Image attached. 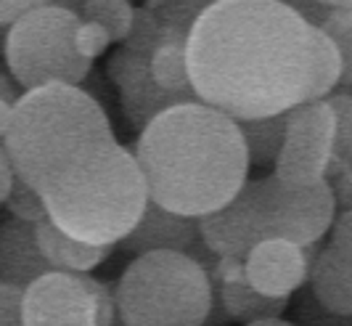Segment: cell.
I'll list each match as a JSON object with an SVG mask.
<instances>
[{
	"mask_svg": "<svg viewBox=\"0 0 352 326\" xmlns=\"http://www.w3.org/2000/svg\"><path fill=\"white\" fill-rule=\"evenodd\" d=\"M310 30L281 0H217L188 32L191 88L233 120L300 107L310 88Z\"/></svg>",
	"mask_w": 352,
	"mask_h": 326,
	"instance_id": "cell-1",
	"label": "cell"
},
{
	"mask_svg": "<svg viewBox=\"0 0 352 326\" xmlns=\"http://www.w3.org/2000/svg\"><path fill=\"white\" fill-rule=\"evenodd\" d=\"M133 154L151 199L196 220L228 204L249 181L239 122L204 101H186L154 117Z\"/></svg>",
	"mask_w": 352,
	"mask_h": 326,
	"instance_id": "cell-2",
	"label": "cell"
},
{
	"mask_svg": "<svg viewBox=\"0 0 352 326\" xmlns=\"http://www.w3.org/2000/svg\"><path fill=\"white\" fill-rule=\"evenodd\" d=\"M114 144L117 135L104 107L80 85L24 91L3 138L14 173L40 194Z\"/></svg>",
	"mask_w": 352,
	"mask_h": 326,
	"instance_id": "cell-3",
	"label": "cell"
},
{
	"mask_svg": "<svg viewBox=\"0 0 352 326\" xmlns=\"http://www.w3.org/2000/svg\"><path fill=\"white\" fill-rule=\"evenodd\" d=\"M151 199L133 149L109 146L93 162L43 191L48 217L64 234L114 247L135 228Z\"/></svg>",
	"mask_w": 352,
	"mask_h": 326,
	"instance_id": "cell-4",
	"label": "cell"
},
{
	"mask_svg": "<svg viewBox=\"0 0 352 326\" xmlns=\"http://www.w3.org/2000/svg\"><path fill=\"white\" fill-rule=\"evenodd\" d=\"M212 276L188 252L135 254L114 287L124 326H207Z\"/></svg>",
	"mask_w": 352,
	"mask_h": 326,
	"instance_id": "cell-5",
	"label": "cell"
},
{
	"mask_svg": "<svg viewBox=\"0 0 352 326\" xmlns=\"http://www.w3.org/2000/svg\"><path fill=\"white\" fill-rule=\"evenodd\" d=\"M80 14L64 6H37L8 27L3 58L21 91L40 85H80L90 72L88 58L74 48Z\"/></svg>",
	"mask_w": 352,
	"mask_h": 326,
	"instance_id": "cell-6",
	"label": "cell"
},
{
	"mask_svg": "<svg viewBox=\"0 0 352 326\" xmlns=\"http://www.w3.org/2000/svg\"><path fill=\"white\" fill-rule=\"evenodd\" d=\"M265 239H289L313 247L331 231L336 217L334 188L326 181L286 183L276 173L252 178Z\"/></svg>",
	"mask_w": 352,
	"mask_h": 326,
	"instance_id": "cell-7",
	"label": "cell"
},
{
	"mask_svg": "<svg viewBox=\"0 0 352 326\" xmlns=\"http://www.w3.org/2000/svg\"><path fill=\"white\" fill-rule=\"evenodd\" d=\"M114 290L88 273L48 271L21 292L24 326H111Z\"/></svg>",
	"mask_w": 352,
	"mask_h": 326,
	"instance_id": "cell-8",
	"label": "cell"
},
{
	"mask_svg": "<svg viewBox=\"0 0 352 326\" xmlns=\"http://www.w3.org/2000/svg\"><path fill=\"white\" fill-rule=\"evenodd\" d=\"M334 111L326 98L289 109L286 138L273 173L286 183L326 181L334 160Z\"/></svg>",
	"mask_w": 352,
	"mask_h": 326,
	"instance_id": "cell-9",
	"label": "cell"
},
{
	"mask_svg": "<svg viewBox=\"0 0 352 326\" xmlns=\"http://www.w3.org/2000/svg\"><path fill=\"white\" fill-rule=\"evenodd\" d=\"M106 74L114 83L120 104L127 117V122L141 133L154 117L162 111L186 104V101H199L191 96H180V93H170L159 88L154 74H151V64H148V54H138L130 48H120L106 64Z\"/></svg>",
	"mask_w": 352,
	"mask_h": 326,
	"instance_id": "cell-10",
	"label": "cell"
},
{
	"mask_svg": "<svg viewBox=\"0 0 352 326\" xmlns=\"http://www.w3.org/2000/svg\"><path fill=\"white\" fill-rule=\"evenodd\" d=\"M199 236L212 254L239 260H244L260 241H265L252 181L244 183L228 204L199 217Z\"/></svg>",
	"mask_w": 352,
	"mask_h": 326,
	"instance_id": "cell-11",
	"label": "cell"
},
{
	"mask_svg": "<svg viewBox=\"0 0 352 326\" xmlns=\"http://www.w3.org/2000/svg\"><path fill=\"white\" fill-rule=\"evenodd\" d=\"M313 247H300L289 239H265L244 257V276L263 294L289 297L310 279L316 263Z\"/></svg>",
	"mask_w": 352,
	"mask_h": 326,
	"instance_id": "cell-12",
	"label": "cell"
},
{
	"mask_svg": "<svg viewBox=\"0 0 352 326\" xmlns=\"http://www.w3.org/2000/svg\"><path fill=\"white\" fill-rule=\"evenodd\" d=\"M122 250L127 254H146V252H194L201 244L199 236V220L188 215L173 213L162 207L159 202L148 199L141 220L135 228L124 236Z\"/></svg>",
	"mask_w": 352,
	"mask_h": 326,
	"instance_id": "cell-13",
	"label": "cell"
},
{
	"mask_svg": "<svg viewBox=\"0 0 352 326\" xmlns=\"http://www.w3.org/2000/svg\"><path fill=\"white\" fill-rule=\"evenodd\" d=\"M53 271L35 239V223L8 217L0 223V284L27 290L43 273Z\"/></svg>",
	"mask_w": 352,
	"mask_h": 326,
	"instance_id": "cell-14",
	"label": "cell"
},
{
	"mask_svg": "<svg viewBox=\"0 0 352 326\" xmlns=\"http://www.w3.org/2000/svg\"><path fill=\"white\" fill-rule=\"evenodd\" d=\"M307 281L318 305L334 316H352V254L329 241V247L316 254Z\"/></svg>",
	"mask_w": 352,
	"mask_h": 326,
	"instance_id": "cell-15",
	"label": "cell"
},
{
	"mask_svg": "<svg viewBox=\"0 0 352 326\" xmlns=\"http://www.w3.org/2000/svg\"><path fill=\"white\" fill-rule=\"evenodd\" d=\"M35 239L43 257L51 263L53 271H69V273H90L104 263L111 247H98L88 244L82 239L64 234L51 217L35 223Z\"/></svg>",
	"mask_w": 352,
	"mask_h": 326,
	"instance_id": "cell-16",
	"label": "cell"
},
{
	"mask_svg": "<svg viewBox=\"0 0 352 326\" xmlns=\"http://www.w3.org/2000/svg\"><path fill=\"white\" fill-rule=\"evenodd\" d=\"M186 43H188V32L164 27V35L159 40V45L148 56V64H151V74H154L159 88H164V91L170 93H180V96L199 98L194 93V88H191Z\"/></svg>",
	"mask_w": 352,
	"mask_h": 326,
	"instance_id": "cell-17",
	"label": "cell"
},
{
	"mask_svg": "<svg viewBox=\"0 0 352 326\" xmlns=\"http://www.w3.org/2000/svg\"><path fill=\"white\" fill-rule=\"evenodd\" d=\"M342 85V54L329 32L320 27L310 30V88L307 101L329 98Z\"/></svg>",
	"mask_w": 352,
	"mask_h": 326,
	"instance_id": "cell-18",
	"label": "cell"
},
{
	"mask_svg": "<svg viewBox=\"0 0 352 326\" xmlns=\"http://www.w3.org/2000/svg\"><path fill=\"white\" fill-rule=\"evenodd\" d=\"M286 117L289 111L260 120H236L247 144L249 167H276L286 138Z\"/></svg>",
	"mask_w": 352,
	"mask_h": 326,
	"instance_id": "cell-19",
	"label": "cell"
},
{
	"mask_svg": "<svg viewBox=\"0 0 352 326\" xmlns=\"http://www.w3.org/2000/svg\"><path fill=\"white\" fill-rule=\"evenodd\" d=\"M80 19L98 21L111 35V43H124L135 19V8L130 0H85L80 6Z\"/></svg>",
	"mask_w": 352,
	"mask_h": 326,
	"instance_id": "cell-20",
	"label": "cell"
},
{
	"mask_svg": "<svg viewBox=\"0 0 352 326\" xmlns=\"http://www.w3.org/2000/svg\"><path fill=\"white\" fill-rule=\"evenodd\" d=\"M342 54V91H352V8H331L320 24Z\"/></svg>",
	"mask_w": 352,
	"mask_h": 326,
	"instance_id": "cell-21",
	"label": "cell"
},
{
	"mask_svg": "<svg viewBox=\"0 0 352 326\" xmlns=\"http://www.w3.org/2000/svg\"><path fill=\"white\" fill-rule=\"evenodd\" d=\"M6 207H8L11 217L27 220V223H40V220L48 217L43 194L37 191L35 186H30L24 178H19V175L14 178V186H11V191H8Z\"/></svg>",
	"mask_w": 352,
	"mask_h": 326,
	"instance_id": "cell-22",
	"label": "cell"
},
{
	"mask_svg": "<svg viewBox=\"0 0 352 326\" xmlns=\"http://www.w3.org/2000/svg\"><path fill=\"white\" fill-rule=\"evenodd\" d=\"M164 35V27L157 19V14L143 6V8H135V19H133V27H130V35L124 37V48L130 51H138V54H148L159 45V40Z\"/></svg>",
	"mask_w": 352,
	"mask_h": 326,
	"instance_id": "cell-23",
	"label": "cell"
},
{
	"mask_svg": "<svg viewBox=\"0 0 352 326\" xmlns=\"http://www.w3.org/2000/svg\"><path fill=\"white\" fill-rule=\"evenodd\" d=\"M146 6L157 14L162 27H173L183 32H191L194 21L204 11L201 0H146Z\"/></svg>",
	"mask_w": 352,
	"mask_h": 326,
	"instance_id": "cell-24",
	"label": "cell"
},
{
	"mask_svg": "<svg viewBox=\"0 0 352 326\" xmlns=\"http://www.w3.org/2000/svg\"><path fill=\"white\" fill-rule=\"evenodd\" d=\"M329 107L334 111V157H352V93L339 91L331 93Z\"/></svg>",
	"mask_w": 352,
	"mask_h": 326,
	"instance_id": "cell-25",
	"label": "cell"
},
{
	"mask_svg": "<svg viewBox=\"0 0 352 326\" xmlns=\"http://www.w3.org/2000/svg\"><path fill=\"white\" fill-rule=\"evenodd\" d=\"M109 45H111V35L106 32L98 21L80 19V24L74 30V48H77V54L82 56V58H88V61H96V58H101L109 51Z\"/></svg>",
	"mask_w": 352,
	"mask_h": 326,
	"instance_id": "cell-26",
	"label": "cell"
},
{
	"mask_svg": "<svg viewBox=\"0 0 352 326\" xmlns=\"http://www.w3.org/2000/svg\"><path fill=\"white\" fill-rule=\"evenodd\" d=\"M21 292L24 290L0 284V326H24V321H21Z\"/></svg>",
	"mask_w": 352,
	"mask_h": 326,
	"instance_id": "cell-27",
	"label": "cell"
},
{
	"mask_svg": "<svg viewBox=\"0 0 352 326\" xmlns=\"http://www.w3.org/2000/svg\"><path fill=\"white\" fill-rule=\"evenodd\" d=\"M329 234H331V244L334 247H339L342 252L352 254V207L334 217V226H331Z\"/></svg>",
	"mask_w": 352,
	"mask_h": 326,
	"instance_id": "cell-28",
	"label": "cell"
},
{
	"mask_svg": "<svg viewBox=\"0 0 352 326\" xmlns=\"http://www.w3.org/2000/svg\"><path fill=\"white\" fill-rule=\"evenodd\" d=\"M51 0H0V27H11L21 14L32 11L37 6H45Z\"/></svg>",
	"mask_w": 352,
	"mask_h": 326,
	"instance_id": "cell-29",
	"label": "cell"
},
{
	"mask_svg": "<svg viewBox=\"0 0 352 326\" xmlns=\"http://www.w3.org/2000/svg\"><path fill=\"white\" fill-rule=\"evenodd\" d=\"M281 3H286L289 8H294L300 17H305L313 27H320L323 24V19L329 17V6H323L320 0H281Z\"/></svg>",
	"mask_w": 352,
	"mask_h": 326,
	"instance_id": "cell-30",
	"label": "cell"
},
{
	"mask_svg": "<svg viewBox=\"0 0 352 326\" xmlns=\"http://www.w3.org/2000/svg\"><path fill=\"white\" fill-rule=\"evenodd\" d=\"M14 178H16V173H14L11 157H8L6 146L0 141V204H6V199H8V191L14 186Z\"/></svg>",
	"mask_w": 352,
	"mask_h": 326,
	"instance_id": "cell-31",
	"label": "cell"
},
{
	"mask_svg": "<svg viewBox=\"0 0 352 326\" xmlns=\"http://www.w3.org/2000/svg\"><path fill=\"white\" fill-rule=\"evenodd\" d=\"M14 104H16V101L0 98V141L6 138V133H8V127H11V120H14Z\"/></svg>",
	"mask_w": 352,
	"mask_h": 326,
	"instance_id": "cell-32",
	"label": "cell"
},
{
	"mask_svg": "<svg viewBox=\"0 0 352 326\" xmlns=\"http://www.w3.org/2000/svg\"><path fill=\"white\" fill-rule=\"evenodd\" d=\"M0 98H8V101L19 98V85L6 72H0Z\"/></svg>",
	"mask_w": 352,
	"mask_h": 326,
	"instance_id": "cell-33",
	"label": "cell"
},
{
	"mask_svg": "<svg viewBox=\"0 0 352 326\" xmlns=\"http://www.w3.org/2000/svg\"><path fill=\"white\" fill-rule=\"evenodd\" d=\"M244 326H297V324L283 321L281 316H278V318H260V321H252V324H244Z\"/></svg>",
	"mask_w": 352,
	"mask_h": 326,
	"instance_id": "cell-34",
	"label": "cell"
},
{
	"mask_svg": "<svg viewBox=\"0 0 352 326\" xmlns=\"http://www.w3.org/2000/svg\"><path fill=\"white\" fill-rule=\"evenodd\" d=\"M53 6H64V8H72V11H77L80 14V6L85 3V0H51Z\"/></svg>",
	"mask_w": 352,
	"mask_h": 326,
	"instance_id": "cell-35",
	"label": "cell"
},
{
	"mask_svg": "<svg viewBox=\"0 0 352 326\" xmlns=\"http://www.w3.org/2000/svg\"><path fill=\"white\" fill-rule=\"evenodd\" d=\"M329 8H352V0H320Z\"/></svg>",
	"mask_w": 352,
	"mask_h": 326,
	"instance_id": "cell-36",
	"label": "cell"
},
{
	"mask_svg": "<svg viewBox=\"0 0 352 326\" xmlns=\"http://www.w3.org/2000/svg\"><path fill=\"white\" fill-rule=\"evenodd\" d=\"M212 3H217V0H201V6H204V8H210Z\"/></svg>",
	"mask_w": 352,
	"mask_h": 326,
	"instance_id": "cell-37",
	"label": "cell"
},
{
	"mask_svg": "<svg viewBox=\"0 0 352 326\" xmlns=\"http://www.w3.org/2000/svg\"><path fill=\"white\" fill-rule=\"evenodd\" d=\"M111 326H124V321L120 318V316H117V318H114V324H111Z\"/></svg>",
	"mask_w": 352,
	"mask_h": 326,
	"instance_id": "cell-38",
	"label": "cell"
}]
</instances>
